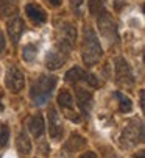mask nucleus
Listing matches in <instances>:
<instances>
[{"instance_id":"obj_1","label":"nucleus","mask_w":145,"mask_h":158,"mask_svg":"<svg viewBox=\"0 0 145 158\" xmlns=\"http://www.w3.org/2000/svg\"><path fill=\"white\" fill-rule=\"evenodd\" d=\"M103 55V49L100 46V41L97 38L95 31L91 27H84L83 39H81V58L86 66H94L100 61Z\"/></svg>"},{"instance_id":"obj_2","label":"nucleus","mask_w":145,"mask_h":158,"mask_svg":"<svg viewBox=\"0 0 145 158\" xmlns=\"http://www.w3.org/2000/svg\"><path fill=\"white\" fill-rule=\"evenodd\" d=\"M55 86H56L55 75H41L31 85V97L36 100V103H44L50 97L52 89Z\"/></svg>"},{"instance_id":"obj_3","label":"nucleus","mask_w":145,"mask_h":158,"mask_svg":"<svg viewBox=\"0 0 145 158\" xmlns=\"http://www.w3.org/2000/svg\"><path fill=\"white\" fill-rule=\"evenodd\" d=\"M142 143H143V122L140 119H134L128 122V125L123 128L122 136H120V144L125 149H130Z\"/></svg>"},{"instance_id":"obj_4","label":"nucleus","mask_w":145,"mask_h":158,"mask_svg":"<svg viewBox=\"0 0 145 158\" xmlns=\"http://www.w3.org/2000/svg\"><path fill=\"white\" fill-rule=\"evenodd\" d=\"M55 35H56V46H61L64 49H67L69 52L72 50L77 39V27L72 22H58L55 27Z\"/></svg>"},{"instance_id":"obj_5","label":"nucleus","mask_w":145,"mask_h":158,"mask_svg":"<svg viewBox=\"0 0 145 158\" xmlns=\"http://www.w3.org/2000/svg\"><path fill=\"white\" fill-rule=\"evenodd\" d=\"M114 66H115V81L120 85V86H133L134 85V75H133V71L128 64V61L122 56L115 58L114 61Z\"/></svg>"},{"instance_id":"obj_6","label":"nucleus","mask_w":145,"mask_h":158,"mask_svg":"<svg viewBox=\"0 0 145 158\" xmlns=\"http://www.w3.org/2000/svg\"><path fill=\"white\" fill-rule=\"evenodd\" d=\"M67 60H69V50L55 44V47L52 50H48L45 56V66L50 71H56L67 63Z\"/></svg>"},{"instance_id":"obj_7","label":"nucleus","mask_w":145,"mask_h":158,"mask_svg":"<svg viewBox=\"0 0 145 158\" xmlns=\"http://www.w3.org/2000/svg\"><path fill=\"white\" fill-rule=\"evenodd\" d=\"M99 28H100V35L109 44H114L117 41V25L106 11L99 16Z\"/></svg>"},{"instance_id":"obj_8","label":"nucleus","mask_w":145,"mask_h":158,"mask_svg":"<svg viewBox=\"0 0 145 158\" xmlns=\"http://www.w3.org/2000/svg\"><path fill=\"white\" fill-rule=\"evenodd\" d=\"M5 85L10 91L19 93L23 89V86H25V77H23V74L16 66H11V67H8L6 75H5Z\"/></svg>"},{"instance_id":"obj_9","label":"nucleus","mask_w":145,"mask_h":158,"mask_svg":"<svg viewBox=\"0 0 145 158\" xmlns=\"http://www.w3.org/2000/svg\"><path fill=\"white\" fill-rule=\"evenodd\" d=\"M47 118H48V133H50V138L59 139L62 136V122L59 119V114L56 113V110L50 108L47 113Z\"/></svg>"},{"instance_id":"obj_10","label":"nucleus","mask_w":145,"mask_h":158,"mask_svg":"<svg viewBox=\"0 0 145 158\" xmlns=\"http://www.w3.org/2000/svg\"><path fill=\"white\" fill-rule=\"evenodd\" d=\"M75 97H77L78 108L81 110V113L84 116H87L91 113V108H92V94L89 91H86L84 88L77 86L75 88Z\"/></svg>"},{"instance_id":"obj_11","label":"nucleus","mask_w":145,"mask_h":158,"mask_svg":"<svg viewBox=\"0 0 145 158\" xmlns=\"http://www.w3.org/2000/svg\"><path fill=\"white\" fill-rule=\"evenodd\" d=\"M6 28H8V36L13 41V44H17L19 39H20V36H22V33H23V30H25V24H23V20L20 17L13 16L8 20Z\"/></svg>"},{"instance_id":"obj_12","label":"nucleus","mask_w":145,"mask_h":158,"mask_svg":"<svg viewBox=\"0 0 145 158\" xmlns=\"http://www.w3.org/2000/svg\"><path fill=\"white\" fill-rule=\"evenodd\" d=\"M25 13H27L28 19L33 22V24L41 25V24H44V22L47 20L45 11H44L39 5H36V3H28V5L25 6Z\"/></svg>"},{"instance_id":"obj_13","label":"nucleus","mask_w":145,"mask_h":158,"mask_svg":"<svg viewBox=\"0 0 145 158\" xmlns=\"http://www.w3.org/2000/svg\"><path fill=\"white\" fill-rule=\"evenodd\" d=\"M84 146H86V139L81 136V135L72 133L70 136H69V139L66 141V144H64V149H66L69 153H75V152L81 150Z\"/></svg>"},{"instance_id":"obj_14","label":"nucleus","mask_w":145,"mask_h":158,"mask_svg":"<svg viewBox=\"0 0 145 158\" xmlns=\"http://www.w3.org/2000/svg\"><path fill=\"white\" fill-rule=\"evenodd\" d=\"M16 147L19 150V153L23 156V155H28L30 150H31V141H30V136L25 133V131H20L16 138Z\"/></svg>"},{"instance_id":"obj_15","label":"nucleus","mask_w":145,"mask_h":158,"mask_svg":"<svg viewBox=\"0 0 145 158\" xmlns=\"http://www.w3.org/2000/svg\"><path fill=\"white\" fill-rule=\"evenodd\" d=\"M28 130L31 131V135L34 138H41L44 135V130H45V125H44V119L41 114H36L30 119L28 122Z\"/></svg>"},{"instance_id":"obj_16","label":"nucleus","mask_w":145,"mask_h":158,"mask_svg":"<svg viewBox=\"0 0 145 158\" xmlns=\"http://www.w3.org/2000/svg\"><path fill=\"white\" fill-rule=\"evenodd\" d=\"M86 75H87L86 71H83L81 67H78V66H75V67H72L70 71H67V74H66V81H69V83H77V81L86 80Z\"/></svg>"},{"instance_id":"obj_17","label":"nucleus","mask_w":145,"mask_h":158,"mask_svg":"<svg viewBox=\"0 0 145 158\" xmlns=\"http://www.w3.org/2000/svg\"><path fill=\"white\" fill-rule=\"evenodd\" d=\"M58 105L62 110H67V111L74 106V97H72V94L67 91V89H62V91L59 93V96H58Z\"/></svg>"},{"instance_id":"obj_18","label":"nucleus","mask_w":145,"mask_h":158,"mask_svg":"<svg viewBox=\"0 0 145 158\" xmlns=\"http://www.w3.org/2000/svg\"><path fill=\"white\" fill-rule=\"evenodd\" d=\"M115 97L119 100V105H120L119 108H120V111H122V113H130L133 110V102L130 100V97L120 94V93H115Z\"/></svg>"},{"instance_id":"obj_19","label":"nucleus","mask_w":145,"mask_h":158,"mask_svg":"<svg viewBox=\"0 0 145 158\" xmlns=\"http://www.w3.org/2000/svg\"><path fill=\"white\" fill-rule=\"evenodd\" d=\"M105 2L103 0H89V13L92 16H100L105 13Z\"/></svg>"},{"instance_id":"obj_20","label":"nucleus","mask_w":145,"mask_h":158,"mask_svg":"<svg viewBox=\"0 0 145 158\" xmlns=\"http://www.w3.org/2000/svg\"><path fill=\"white\" fill-rule=\"evenodd\" d=\"M0 11H2V14L6 16V17H13V11H16L14 0H3V2L0 3Z\"/></svg>"},{"instance_id":"obj_21","label":"nucleus","mask_w":145,"mask_h":158,"mask_svg":"<svg viewBox=\"0 0 145 158\" xmlns=\"http://www.w3.org/2000/svg\"><path fill=\"white\" fill-rule=\"evenodd\" d=\"M36 53H38L36 46L34 44H28V46H25L22 50V58H23V61H33Z\"/></svg>"},{"instance_id":"obj_22","label":"nucleus","mask_w":145,"mask_h":158,"mask_svg":"<svg viewBox=\"0 0 145 158\" xmlns=\"http://www.w3.org/2000/svg\"><path fill=\"white\" fill-rule=\"evenodd\" d=\"M8 139H10V128L6 124H2L0 125V147H5Z\"/></svg>"},{"instance_id":"obj_23","label":"nucleus","mask_w":145,"mask_h":158,"mask_svg":"<svg viewBox=\"0 0 145 158\" xmlns=\"http://www.w3.org/2000/svg\"><path fill=\"white\" fill-rule=\"evenodd\" d=\"M84 81H87V83H89L91 86H94V88L99 86V81H97V78H95L92 74H89V72H87V75H86V80H84Z\"/></svg>"},{"instance_id":"obj_24","label":"nucleus","mask_w":145,"mask_h":158,"mask_svg":"<svg viewBox=\"0 0 145 158\" xmlns=\"http://www.w3.org/2000/svg\"><path fill=\"white\" fill-rule=\"evenodd\" d=\"M5 46H6L5 35H3V31H2V30H0V53H2V52L5 50Z\"/></svg>"},{"instance_id":"obj_25","label":"nucleus","mask_w":145,"mask_h":158,"mask_svg":"<svg viewBox=\"0 0 145 158\" xmlns=\"http://www.w3.org/2000/svg\"><path fill=\"white\" fill-rule=\"evenodd\" d=\"M80 158H97V153L89 150V152H84L83 155H80Z\"/></svg>"},{"instance_id":"obj_26","label":"nucleus","mask_w":145,"mask_h":158,"mask_svg":"<svg viewBox=\"0 0 145 158\" xmlns=\"http://www.w3.org/2000/svg\"><path fill=\"white\" fill-rule=\"evenodd\" d=\"M139 97H140V108L143 110V106H145V100H143V97H145V91H143V89L139 93Z\"/></svg>"},{"instance_id":"obj_27","label":"nucleus","mask_w":145,"mask_h":158,"mask_svg":"<svg viewBox=\"0 0 145 158\" xmlns=\"http://www.w3.org/2000/svg\"><path fill=\"white\" fill-rule=\"evenodd\" d=\"M70 3L74 8H80V5L83 3V0H70Z\"/></svg>"},{"instance_id":"obj_28","label":"nucleus","mask_w":145,"mask_h":158,"mask_svg":"<svg viewBox=\"0 0 145 158\" xmlns=\"http://www.w3.org/2000/svg\"><path fill=\"white\" fill-rule=\"evenodd\" d=\"M50 2V5H53V6H59L61 5V0H48Z\"/></svg>"},{"instance_id":"obj_29","label":"nucleus","mask_w":145,"mask_h":158,"mask_svg":"<svg viewBox=\"0 0 145 158\" xmlns=\"http://www.w3.org/2000/svg\"><path fill=\"white\" fill-rule=\"evenodd\" d=\"M133 158H145V152H143V150H142V152H137Z\"/></svg>"},{"instance_id":"obj_30","label":"nucleus","mask_w":145,"mask_h":158,"mask_svg":"<svg viewBox=\"0 0 145 158\" xmlns=\"http://www.w3.org/2000/svg\"><path fill=\"white\" fill-rule=\"evenodd\" d=\"M2 2H3V0H0V3H2Z\"/></svg>"}]
</instances>
